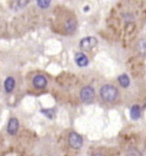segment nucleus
Here are the masks:
<instances>
[{"label": "nucleus", "instance_id": "f257e3e1", "mask_svg": "<svg viewBox=\"0 0 146 156\" xmlns=\"http://www.w3.org/2000/svg\"><path fill=\"white\" fill-rule=\"evenodd\" d=\"M100 96L106 102H113L118 97V90L114 86L106 84L100 88Z\"/></svg>", "mask_w": 146, "mask_h": 156}, {"label": "nucleus", "instance_id": "f03ea898", "mask_svg": "<svg viewBox=\"0 0 146 156\" xmlns=\"http://www.w3.org/2000/svg\"><path fill=\"white\" fill-rule=\"evenodd\" d=\"M97 44V40L94 37H86L80 41V49L85 51H89L92 48H94Z\"/></svg>", "mask_w": 146, "mask_h": 156}, {"label": "nucleus", "instance_id": "7ed1b4c3", "mask_svg": "<svg viewBox=\"0 0 146 156\" xmlns=\"http://www.w3.org/2000/svg\"><path fill=\"white\" fill-rule=\"evenodd\" d=\"M94 89L90 86L84 87L80 91V99L85 103H91L94 99Z\"/></svg>", "mask_w": 146, "mask_h": 156}, {"label": "nucleus", "instance_id": "20e7f679", "mask_svg": "<svg viewBox=\"0 0 146 156\" xmlns=\"http://www.w3.org/2000/svg\"><path fill=\"white\" fill-rule=\"evenodd\" d=\"M69 142L70 146L73 148H80L82 146L83 139L76 132H71L70 135H69Z\"/></svg>", "mask_w": 146, "mask_h": 156}, {"label": "nucleus", "instance_id": "39448f33", "mask_svg": "<svg viewBox=\"0 0 146 156\" xmlns=\"http://www.w3.org/2000/svg\"><path fill=\"white\" fill-rule=\"evenodd\" d=\"M32 84L33 86L37 88H44V87H46L47 85V80L46 78L42 76V75H37L33 77V80H32Z\"/></svg>", "mask_w": 146, "mask_h": 156}, {"label": "nucleus", "instance_id": "423d86ee", "mask_svg": "<svg viewBox=\"0 0 146 156\" xmlns=\"http://www.w3.org/2000/svg\"><path fill=\"white\" fill-rule=\"evenodd\" d=\"M19 129V122L15 118H11L8 123L7 130L9 135H15Z\"/></svg>", "mask_w": 146, "mask_h": 156}, {"label": "nucleus", "instance_id": "0eeeda50", "mask_svg": "<svg viewBox=\"0 0 146 156\" xmlns=\"http://www.w3.org/2000/svg\"><path fill=\"white\" fill-rule=\"evenodd\" d=\"M74 60H75L76 64L79 66H80V67H85L89 63V60L87 58V57L84 53H82V52L76 53V55L74 57Z\"/></svg>", "mask_w": 146, "mask_h": 156}, {"label": "nucleus", "instance_id": "6e6552de", "mask_svg": "<svg viewBox=\"0 0 146 156\" xmlns=\"http://www.w3.org/2000/svg\"><path fill=\"white\" fill-rule=\"evenodd\" d=\"M15 84V79L11 76L8 77L5 82V91L7 93H11L12 90L14 89Z\"/></svg>", "mask_w": 146, "mask_h": 156}, {"label": "nucleus", "instance_id": "1a4fd4ad", "mask_svg": "<svg viewBox=\"0 0 146 156\" xmlns=\"http://www.w3.org/2000/svg\"><path fill=\"white\" fill-rule=\"evenodd\" d=\"M140 114H141V110H140V107L138 106V105H134L131 108L130 111V116L133 120H137L140 118Z\"/></svg>", "mask_w": 146, "mask_h": 156}, {"label": "nucleus", "instance_id": "9d476101", "mask_svg": "<svg viewBox=\"0 0 146 156\" xmlns=\"http://www.w3.org/2000/svg\"><path fill=\"white\" fill-rule=\"evenodd\" d=\"M29 2L30 0H15L14 4H13V9L15 10L22 9L29 4Z\"/></svg>", "mask_w": 146, "mask_h": 156}, {"label": "nucleus", "instance_id": "9b49d317", "mask_svg": "<svg viewBox=\"0 0 146 156\" xmlns=\"http://www.w3.org/2000/svg\"><path fill=\"white\" fill-rule=\"evenodd\" d=\"M138 51L144 57H146V39L141 40L138 44Z\"/></svg>", "mask_w": 146, "mask_h": 156}, {"label": "nucleus", "instance_id": "f8f14e48", "mask_svg": "<svg viewBox=\"0 0 146 156\" xmlns=\"http://www.w3.org/2000/svg\"><path fill=\"white\" fill-rule=\"evenodd\" d=\"M118 80L120 84H121L123 87H127L128 86L130 85V80H129V77H128L127 75H125V74L120 76L118 78Z\"/></svg>", "mask_w": 146, "mask_h": 156}, {"label": "nucleus", "instance_id": "ddd939ff", "mask_svg": "<svg viewBox=\"0 0 146 156\" xmlns=\"http://www.w3.org/2000/svg\"><path fill=\"white\" fill-rule=\"evenodd\" d=\"M51 0H37V5L41 9H46L50 5Z\"/></svg>", "mask_w": 146, "mask_h": 156}, {"label": "nucleus", "instance_id": "4468645a", "mask_svg": "<svg viewBox=\"0 0 146 156\" xmlns=\"http://www.w3.org/2000/svg\"><path fill=\"white\" fill-rule=\"evenodd\" d=\"M41 112L49 119H53V117L55 116V112L52 109H43V110H41Z\"/></svg>", "mask_w": 146, "mask_h": 156}, {"label": "nucleus", "instance_id": "2eb2a0df", "mask_svg": "<svg viewBox=\"0 0 146 156\" xmlns=\"http://www.w3.org/2000/svg\"><path fill=\"white\" fill-rule=\"evenodd\" d=\"M76 26H75V23L73 21H69L67 23V25H66V29L68 32H73V30L75 29Z\"/></svg>", "mask_w": 146, "mask_h": 156}, {"label": "nucleus", "instance_id": "dca6fc26", "mask_svg": "<svg viewBox=\"0 0 146 156\" xmlns=\"http://www.w3.org/2000/svg\"><path fill=\"white\" fill-rule=\"evenodd\" d=\"M143 156H146V148L145 150L144 151V153H143Z\"/></svg>", "mask_w": 146, "mask_h": 156}, {"label": "nucleus", "instance_id": "f3484780", "mask_svg": "<svg viewBox=\"0 0 146 156\" xmlns=\"http://www.w3.org/2000/svg\"><path fill=\"white\" fill-rule=\"evenodd\" d=\"M93 156H104V155H102V154H94Z\"/></svg>", "mask_w": 146, "mask_h": 156}]
</instances>
